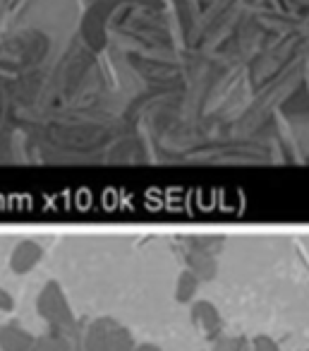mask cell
Listing matches in <instances>:
<instances>
[{
  "mask_svg": "<svg viewBox=\"0 0 309 351\" xmlns=\"http://www.w3.org/2000/svg\"><path fill=\"white\" fill-rule=\"evenodd\" d=\"M252 351H280V346L276 344L271 337L261 335V337H256V339H254V349H252Z\"/></svg>",
  "mask_w": 309,
  "mask_h": 351,
  "instance_id": "1",
  "label": "cell"
}]
</instances>
